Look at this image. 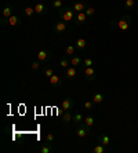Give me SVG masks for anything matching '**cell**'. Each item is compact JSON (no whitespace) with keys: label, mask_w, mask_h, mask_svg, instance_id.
Listing matches in <instances>:
<instances>
[{"label":"cell","mask_w":138,"mask_h":153,"mask_svg":"<svg viewBox=\"0 0 138 153\" xmlns=\"http://www.w3.org/2000/svg\"><path fill=\"white\" fill-rule=\"evenodd\" d=\"M53 7L57 8V10H61V8H62V1H61V0H54V1H53Z\"/></svg>","instance_id":"30"},{"label":"cell","mask_w":138,"mask_h":153,"mask_svg":"<svg viewBox=\"0 0 138 153\" xmlns=\"http://www.w3.org/2000/svg\"><path fill=\"white\" fill-rule=\"evenodd\" d=\"M105 148H106V146H104L102 143H99V145H97L92 150H94V153H104V152H105Z\"/></svg>","instance_id":"26"},{"label":"cell","mask_w":138,"mask_h":153,"mask_svg":"<svg viewBox=\"0 0 138 153\" xmlns=\"http://www.w3.org/2000/svg\"><path fill=\"white\" fill-rule=\"evenodd\" d=\"M54 139H55V137L53 134H47L46 135V142H54Z\"/></svg>","instance_id":"34"},{"label":"cell","mask_w":138,"mask_h":153,"mask_svg":"<svg viewBox=\"0 0 138 153\" xmlns=\"http://www.w3.org/2000/svg\"><path fill=\"white\" fill-rule=\"evenodd\" d=\"M75 50H76L75 46H68L66 48H65V54H66V55H75Z\"/></svg>","instance_id":"25"},{"label":"cell","mask_w":138,"mask_h":153,"mask_svg":"<svg viewBox=\"0 0 138 153\" xmlns=\"http://www.w3.org/2000/svg\"><path fill=\"white\" fill-rule=\"evenodd\" d=\"M92 106H94V102H92V101H86L84 102V109H87V111H91Z\"/></svg>","instance_id":"32"},{"label":"cell","mask_w":138,"mask_h":153,"mask_svg":"<svg viewBox=\"0 0 138 153\" xmlns=\"http://www.w3.org/2000/svg\"><path fill=\"white\" fill-rule=\"evenodd\" d=\"M76 75H78V72H76V68H75V66H69V68L65 69V77H66L68 80L75 79Z\"/></svg>","instance_id":"9"},{"label":"cell","mask_w":138,"mask_h":153,"mask_svg":"<svg viewBox=\"0 0 138 153\" xmlns=\"http://www.w3.org/2000/svg\"><path fill=\"white\" fill-rule=\"evenodd\" d=\"M110 26H116L117 29H120V30L126 32V30H128L130 26H131V17L128 14H124L119 21H112L110 22Z\"/></svg>","instance_id":"1"},{"label":"cell","mask_w":138,"mask_h":153,"mask_svg":"<svg viewBox=\"0 0 138 153\" xmlns=\"http://www.w3.org/2000/svg\"><path fill=\"white\" fill-rule=\"evenodd\" d=\"M54 30L57 33H62L64 30H66V22H57L55 25H54Z\"/></svg>","instance_id":"13"},{"label":"cell","mask_w":138,"mask_h":153,"mask_svg":"<svg viewBox=\"0 0 138 153\" xmlns=\"http://www.w3.org/2000/svg\"><path fill=\"white\" fill-rule=\"evenodd\" d=\"M24 14L26 15V17H32L33 14H36L35 7H25V10H24Z\"/></svg>","instance_id":"23"},{"label":"cell","mask_w":138,"mask_h":153,"mask_svg":"<svg viewBox=\"0 0 138 153\" xmlns=\"http://www.w3.org/2000/svg\"><path fill=\"white\" fill-rule=\"evenodd\" d=\"M54 75V69L53 68H46L44 69V76H46V77H51V76Z\"/></svg>","instance_id":"28"},{"label":"cell","mask_w":138,"mask_h":153,"mask_svg":"<svg viewBox=\"0 0 138 153\" xmlns=\"http://www.w3.org/2000/svg\"><path fill=\"white\" fill-rule=\"evenodd\" d=\"M60 65L62 66L64 69H66V68H69V61L66 59V58H62V59L60 61Z\"/></svg>","instance_id":"29"},{"label":"cell","mask_w":138,"mask_h":153,"mask_svg":"<svg viewBox=\"0 0 138 153\" xmlns=\"http://www.w3.org/2000/svg\"><path fill=\"white\" fill-rule=\"evenodd\" d=\"M110 142V138L108 135H105V134H101L99 135V143H102L104 146H108Z\"/></svg>","instance_id":"18"},{"label":"cell","mask_w":138,"mask_h":153,"mask_svg":"<svg viewBox=\"0 0 138 153\" xmlns=\"http://www.w3.org/2000/svg\"><path fill=\"white\" fill-rule=\"evenodd\" d=\"M50 58H51V53L48 50H40L37 53V61H40V62H46Z\"/></svg>","instance_id":"4"},{"label":"cell","mask_w":138,"mask_h":153,"mask_svg":"<svg viewBox=\"0 0 138 153\" xmlns=\"http://www.w3.org/2000/svg\"><path fill=\"white\" fill-rule=\"evenodd\" d=\"M35 11H36V14L43 15V14H46L47 11H48V7L44 6V3H42V1H37L36 6H35Z\"/></svg>","instance_id":"7"},{"label":"cell","mask_w":138,"mask_h":153,"mask_svg":"<svg viewBox=\"0 0 138 153\" xmlns=\"http://www.w3.org/2000/svg\"><path fill=\"white\" fill-rule=\"evenodd\" d=\"M94 121H95V119L92 117V116H86L83 123H84L87 127H92V126H94Z\"/></svg>","instance_id":"19"},{"label":"cell","mask_w":138,"mask_h":153,"mask_svg":"<svg viewBox=\"0 0 138 153\" xmlns=\"http://www.w3.org/2000/svg\"><path fill=\"white\" fill-rule=\"evenodd\" d=\"M58 15H60V18L64 22H72V21H75V18H76V13H75V10L72 7L61 8Z\"/></svg>","instance_id":"2"},{"label":"cell","mask_w":138,"mask_h":153,"mask_svg":"<svg viewBox=\"0 0 138 153\" xmlns=\"http://www.w3.org/2000/svg\"><path fill=\"white\" fill-rule=\"evenodd\" d=\"M80 64H81V58L79 57V55H73V57H72V59H71V65H72V66H75V68H76V66H79Z\"/></svg>","instance_id":"20"},{"label":"cell","mask_w":138,"mask_h":153,"mask_svg":"<svg viewBox=\"0 0 138 153\" xmlns=\"http://www.w3.org/2000/svg\"><path fill=\"white\" fill-rule=\"evenodd\" d=\"M75 47H76L78 50H80V51L86 50V47H87V42H86L84 37H80V39L76 40V42H75Z\"/></svg>","instance_id":"11"},{"label":"cell","mask_w":138,"mask_h":153,"mask_svg":"<svg viewBox=\"0 0 138 153\" xmlns=\"http://www.w3.org/2000/svg\"><path fill=\"white\" fill-rule=\"evenodd\" d=\"M83 120H84V116L81 113H76L73 116V121H75V124H81L83 123Z\"/></svg>","instance_id":"21"},{"label":"cell","mask_w":138,"mask_h":153,"mask_svg":"<svg viewBox=\"0 0 138 153\" xmlns=\"http://www.w3.org/2000/svg\"><path fill=\"white\" fill-rule=\"evenodd\" d=\"M39 1H42V3H43V1H46V0H39Z\"/></svg>","instance_id":"35"},{"label":"cell","mask_w":138,"mask_h":153,"mask_svg":"<svg viewBox=\"0 0 138 153\" xmlns=\"http://www.w3.org/2000/svg\"><path fill=\"white\" fill-rule=\"evenodd\" d=\"M86 18H87L86 13H84V11H81V13H78V14H76L75 22H76L78 25H81V24H84V22H86Z\"/></svg>","instance_id":"12"},{"label":"cell","mask_w":138,"mask_h":153,"mask_svg":"<svg viewBox=\"0 0 138 153\" xmlns=\"http://www.w3.org/2000/svg\"><path fill=\"white\" fill-rule=\"evenodd\" d=\"M86 15H87V17H92V15L95 14V8L94 7H91V6H89V7L86 8Z\"/></svg>","instance_id":"27"},{"label":"cell","mask_w":138,"mask_h":153,"mask_svg":"<svg viewBox=\"0 0 138 153\" xmlns=\"http://www.w3.org/2000/svg\"><path fill=\"white\" fill-rule=\"evenodd\" d=\"M50 84H51V85H60L61 84V77L58 75H55V73H54V75L50 77Z\"/></svg>","instance_id":"16"},{"label":"cell","mask_w":138,"mask_h":153,"mask_svg":"<svg viewBox=\"0 0 138 153\" xmlns=\"http://www.w3.org/2000/svg\"><path fill=\"white\" fill-rule=\"evenodd\" d=\"M84 76H86V79H87V80L92 82V80L95 79V76H97L95 69L92 68V66H87V68L84 69Z\"/></svg>","instance_id":"5"},{"label":"cell","mask_w":138,"mask_h":153,"mask_svg":"<svg viewBox=\"0 0 138 153\" xmlns=\"http://www.w3.org/2000/svg\"><path fill=\"white\" fill-rule=\"evenodd\" d=\"M83 64H84L86 68H87V66H92V59L91 58H84V59H83Z\"/></svg>","instance_id":"33"},{"label":"cell","mask_w":138,"mask_h":153,"mask_svg":"<svg viewBox=\"0 0 138 153\" xmlns=\"http://www.w3.org/2000/svg\"><path fill=\"white\" fill-rule=\"evenodd\" d=\"M11 15H13V7L11 6H6V7L3 8V18H10Z\"/></svg>","instance_id":"17"},{"label":"cell","mask_w":138,"mask_h":153,"mask_svg":"<svg viewBox=\"0 0 138 153\" xmlns=\"http://www.w3.org/2000/svg\"><path fill=\"white\" fill-rule=\"evenodd\" d=\"M31 69H32V71H39L40 69V61H35V62H32Z\"/></svg>","instance_id":"31"},{"label":"cell","mask_w":138,"mask_h":153,"mask_svg":"<svg viewBox=\"0 0 138 153\" xmlns=\"http://www.w3.org/2000/svg\"><path fill=\"white\" fill-rule=\"evenodd\" d=\"M73 116H72L71 111H65L64 114H62V121H64V124H68V123H71Z\"/></svg>","instance_id":"15"},{"label":"cell","mask_w":138,"mask_h":153,"mask_svg":"<svg viewBox=\"0 0 138 153\" xmlns=\"http://www.w3.org/2000/svg\"><path fill=\"white\" fill-rule=\"evenodd\" d=\"M135 3H137V1H135V0H126V8H130V10H134L135 8Z\"/></svg>","instance_id":"24"},{"label":"cell","mask_w":138,"mask_h":153,"mask_svg":"<svg viewBox=\"0 0 138 153\" xmlns=\"http://www.w3.org/2000/svg\"><path fill=\"white\" fill-rule=\"evenodd\" d=\"M51 150H53V142L43 143L42 148H40V152H42V153H50Z\"/></svg>","instance_id":"14"},{"label":"cell","mask_w":138,"mask_h":153,"mask_svg":"<svg viewBox=\"0 0 138 153\" xmlns=\"http://www.w3.org/2000/svg\"><path fill=\"white\" fill-rule=\"evenodd\" d=\"M90 132V127H87V126L83 123V124H79L78 130H76V137H79V138H86V137L89 135Z\"/></svg>","instance_id":"3"},{"label":"cell","mask_w":138,"mask_h":153,"mask_svg":"<svg viewBox=\"0 0 138 153\" xmlns=\"http://www.w3.org/2000/svg\"><path fill=\"white\" fill-rule=\"evenodd\" d=\"M7 24L10 26H17V25H19L21 24V17L18 14H13L10 18L7 19Z\"/></svg>","instance_id":"8"},{"label":"cell","mask_w":138,"mask_h":153,"mask_svg":"<svg viewBox=\"0 0 138 153\" xmlns=\"http://www.w3.org/2000/svg\"><path fill=\"white\" fill-rule=\"evenodd\" d=\"M102 101H104V95L101 93H97L95 95L92 97V102L94 103H101Z\"/></svg>","instance_id":"22"},{"label":"cell","mask_w":138,"mask_h":153,"mask_svg":"<svg viewBox=\"0 0 138 153\" xmlns=\"http://www.w3.org/2000/svg\"><path fill=\"white\" fill-rule=\"evenodd\" d=\"M72 106H73V100L72 98H65L62 102H61V108L64 109V111H71L72 109Z\"/></svg>","instance_id":"10"},{"label":"cell","mask_w":138,"mask_h":153,"mask_svg":"<svg viewBox=\"0 0 138 153\" xmlns=\"http://www.w3.org/2000/svg\"><path fill=\"white\" fill-rule=\"evenodd\" d=\"M72 8L75 10V13H81V11H86V1L84 0H79V1H75V4L72 6Z\"/></svg>","instance_id":"6"}]
</instances>
